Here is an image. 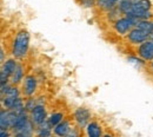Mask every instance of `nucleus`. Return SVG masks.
<instances>
[{"label": "nucleus", "mask_w": 153, "mask_h": 137, "mask_svg": "<svg viewBox=\"0 0 153 137\" xmlns=\"http://www.w3.org/2000/svg\"><path fill=\"white\" fill-rule=\"evenodd\" d=\"M7 136H10V134L7 133V130L1 129V137H7Z\"/></svg>", "instance_id": "obj_19"}, {"label": "nucleus", "mask_w": 153, "mask_h": 137, "mask_svg": "<svg viewBox=\"0 0 153 137\" xmlns=\"http://www.w3.org/2000/svg\"><path fill=\"white\" fill-rule=\"evenodd\" d=\"M150 37H151V32H147V31L139 28L137 26H134L127 34V39L132 44H141L145 40L150 39Z\"/></svg>", "instance_id": "obj_5"}, {"label": "nucleus", "mask_w": 153, "mask_h": 137, "mask_svg": "<svg viewBox=\"0 0 153 137\" xmlns=\"http://www.w3.org/2000/svg\"><path fill=\"white\" fill-rule=\"evenodd\" d=\"M150 8L151 2L149 0H121L119 2L120 12L137 21L149 19L152 16Z\"/></svg>", "instance_id": "obj_1"}, {"label": "nucleus", "mask_w": 153, "mask_h": 137, "mask_svg": "<svg viewBox=\"0 0 153 137\" xmlns=\"http://www.w3.org/2000/svg\"><path fill=\"white\" fill-rule=\"evenodd\" d=\"M138 55L141 59L146 60H152L153 59V41L151 39L145 40L141 43L138 47Z\"/></svg>", "instance_id": "obj_8"}, {"label": "nucleus", "mask_w": 153, "mask_h": 137, "mask_svg": "<svg viewBox=\"0 0 153 137\" xmlns=\"http://www.w3.org/2000/svg\"><path fill=\"white\" fill-rule=\"evenodd\" d=\"M150 39H151V40H152V41H153V32H152V33H151V37H150Z\"/></svg>", "instance_id": "obj_21"}, {"label": "nucleus", "mask_w": 153, "mask_h": 137, "mask_svg": "<svg viewBox=\"0 0 153 137\" xmlns=\"http://www.w3.org/2000/svg\"><path fill=\"white\" fill-rule=\"evenodd\" d=\"M36 105H37V103H36V100H34V99H28V100L25 103V109H26V110H28V111H31Z\"/></svg>", "instance_id": "obj_17"}, {"label": "nucleus", "mask_w": 153, "mask_h": 137, "mask_svg": "<svg viewBox=\"0 0 153 137\" xmlns=\"http://www.w3.org/2000/svg\"><path fill=\"white\" fill-rule=\"evenodd\" d=\"M82 5L86 6V7H92L93 4H94V0H81Z\"/></svg>", "instance_id": "obj_18"}, {"label": "nucleus", "mask_w": 153, "mask_h": 137, "mask_svg": "<svg viewBox=\"0 0 153 137\" xmlns=\"http://www.w3.org/2000/svg\"><path fill=\"white\" fill-rule=\"evenodd\" d=\"M19 99H20L19 90H18L17 88H12V86H11V89L2 96L1 103H2V106H4V108H6V109H8V110H12Z\"/></svg>", "instance_id": "obj_4"}, {"label": "nucleus", "mask_w": 153, "mask_h": 137, "mask_svg": "<svg viewBox=\"0 0 153 137\" xmlns=\"http://www.w3.org/2000/svg\"><path fill=\"white\" fill-rule=\"evenodd\" d=\"M90 118H91V114L85 108H79L74 112V121L79 128H85L88 124Z\"/></svg>", "instance_id": "obj_9"}, {"label": "nucleus", "mask_w": 153, "mask_h": 137, "mask_svg": "<svg viewBox=\"0 0 153 137\" xmlns=\"http://www.w3.org/2000/svg\"><path fill=\"white\" fill-rule=\"evenodd\" d=\"M24 77V69H22V66L19 65V64H17V67H16V70L13 71V73H12V76H11V83L13 84V85H16V84H18L20 80L22 79Z\"/></svg>", "instance_id": "obj_15"}, {"label": "nucleus", "mask_w": 153, "mask_h": 137, "mask_svg": "<svg viewBox=\"0 0 153 137\" xmlns=\"http://www.w3.org/2000/svg\"><path fill=\"white\" fill-rule=\"evenodd\" d=\"M120 1L121 0H97V5L105 11H112L117 7V5H119Z\"/></svg>", "instance_id": "obj_14"}, {"label": "nucleus", "mask_w": 153, "mask_h": 137, "mask_svg": "<svg viewBox=\"0 0 153 137\" xmlns=\"http://www.w3.org/2000/svg\"><path fill=\"white\" fill-rule=\"evenodd\" d=\"M30 46V34L27 31L21 30L17 33L16 39L13 41V47H12V53L16 58L21 59L27 55Z\"/></svg>", "instance_id": "obj_2"}, {"label": "nucleus", "mask_w": 153, "mask_h": 137, "mask_svg": "<svg viewBox=\"0 0 153 137\" xmlns=\"http://www.w3.org/2000/svg\"><path fill=\"white\" fill-rule=\"evenodd\" d=\"M62 118H64V115H62L61 112H54V114H52V115L50 116V118H48L47 121H48V123L51 124V127L53 128V127L58 125V124L62 121Z\"/></svg>", "instance_id": "obj_16"}, {"label": "nucleus", "mask_w": 153, "mask_h": 137, "mask_svg": "<svg viewBox=\"0 0 153 137\" xmlns=\"http://www.w3.org/2000/svg\"><path fill=\"white\" fill-rule=\"evenodd\" d=\"M150 70H151V72L153 73V59L151 60V64H150Z\"/></svg>", "instance_id": "obj_20"}, {"label": "nucleus", "mask_w": 153, "mask_h": 137, "mask_svg": "<svg viewBox=\"0 0 153 137\" xmlns=\"http://www.w3.org/2000/svg\"><path fill=\"white\" fill-rule=\"evenodd\" d=\"M17 67V63L14 59H8L2 64L1 67V72H0V79H1V84H5L8 82V79L11 78L13 71Z\"/></svg>", "instance_id": "obj_7"}, {"label": "nucleus", "mask_w": 153, "mask_h": 137, "mask_svg": "<svg viewBox=\"0 0 153 137\" xmlns=\"http://www.w3.org/2000/svg\"><path fill=\"white\" fill-rule=\"evenodd\" d=\"M70 131H71V127L67 121H61L58 125L54 127V134L57 136H68Z\"/></svg>", "instance_id": "obj_12"}, {"label": "nucleus", "mask_w": 153, "mask_h": 137, "mask_svg": "<svg viewBox=\"0 0 153 137\" xmlns=\"http://www.w3.org/2000/svg\"><path fill=\"white\" fill-rule=\"evenodd\" d=\"M30 112H31L30 114L31 121L37 127H39L40 124H42L46 121V110H45V106L41 104H37Z\"/></svg>", "instance_id": "obj_6"}, {"label": "nucleus", "mask_w": 153, "mask_h": 137, "mask_svg": "<svg viewBox=\"0 0 153 137\" xmlns=\"http://www.w3.org/2000/svg\"><path fill=\"white\" fill-rule=\"evenodd\" d=\"M135 22H137V20L132 19V18H130L127 16L124 17V18H120V19H118L114 22L115 32L121 34V36H124V34L128 33L133 28L134 26H135Z\"/></svg>", "instance_id": "obj_3"}, {"label": "nucleus", "mask_w": 153, "mask_h": 137, "mask_svg": "<svg viewBox=\"0 0 153 137\" xmlns=\"http://www.w3.org/2000/svg\"><path fill=\"white\" fill-rule=\"evenodd\" d=\"M37 90V79L34 76H27L22 83V92L25 96H32Z\"/></svg>", "instance_id": "obj_10"}, {"label": "nucleus", "mask_w": 153, "mask_h": 137, "mask_svg": "<svg viewBox=\"0 0 153 137\" xmlns=\"http://www.w3.org/2000/svg\"><path fill=\"white\" fill-rule=\"evenodd\" d=\"M86 134L90 137H100L102 135L101 127L97 122H88L86 125Z\"/></svg>", "instance_id": "obj_11"}, {"label": "nucleus", "mask_w": 153, "mask_h": 137, "mask_svg": "<svg viewBox=\"0 0 153 137\" xmlns=\"http://www.w3.org/2000/svg\"><path fill=\"white\" fill-rule=\"evenodd\" d=\"M0 127L4 130H8L12 128V123H11V115H10V110H1V115H0Z\"/></svg>", "instance_id": "obj_13"}]
</instances>
